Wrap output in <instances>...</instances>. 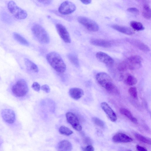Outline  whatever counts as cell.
<instances>
[{
  "instance_id": "ab89813d",
  "label": "cell",
  "mask_w": 151,
  "mask_h": 151,
  "mask_svg": "<svg viewBox=\"0 0 151 151\" xmlns=\"http://www.w3.org/2000/svg\"><path fill=\"white\" fill-rule=\"evenodd\" d=\"M128 151H131L130 150H128Z\"/></svg>"
},
{
  "instance_id": "8992f818",
  "label": "cell",
  "mask_w": 151,
  "mask_h": 151,
  "mask_svg": "<svg viewBox=\"0 0 151 151\" xmlns=\"http://www.w3.org/2000/svg\"><path fill=\"white\" fill-rule=\"evenodd\" d=\"M78 22L90 31L96 32L99 30V26L93 20L84 16H79L77 19Z\"/></svg>"
},
{
  "instance_id": "8d00e7d4",
  "label": "cell",
  "mask_w": 151,
  "mask_h": 151,
  "mask_svg": "<svg viewBox=\"0 0 151 151\" xmlns=\"http://www.w3.org/2000/svg\"><path fill=\"white\" fill-rule=\"evenodd\" d=\"M37 1L39 3L45 5H48L50 4L52 1L51 0H38Z\"/></svg>"
},
{
  "instance_id": "30bf717a",
  "label": "cell",
  "mask_w": 151,
  "mask_h": 151,
  "mask_svg": "<svg viewBox=\"0 0 151 151\" xmlns=\"http://www.w3.org/2000/svg\"><path fill=\"white\" fill-rule=\"evenodd\" d=\"M1 115L4 120L7 123L13 124L16 120L15 113L12 109H3L1 111Z\"/></svg>"
},
{
  "instance_id": "83f0119b",
  "label": "cell",
  "mask_w": 151,
  "mask_h": 151,
  "mask_svg": "<svg viewBox=\"0 0 151 151\" xmlns=\"http://www.w3.org/2000/svg\"><path fill=\"white\" fill-rule=\"evenodd\" d=\"M60 133L66 136H69L73 133V131L68 127L63 126H61L59 129Z\"/></svg>"
},
{
  "instance_id": "ba28073f",
  "label": "cell",
  "mask_w": 151,
  "mask_h": 151,
  "mask_svg": "<svg viewBox=\"0 0 151 151\" xmlns=\"http://www.w3.org/2000/svg\"><path fill=\"white\" fill-rule=\"evenodd\" d=\"M76 9V6L73 3L66 1L60 5L58 8V11L62 14L67 15L72 13Z\"/></svg>"
},
{
  "instance_id": "836d02e7",
  "label": "cell",
  "mask_w": 151,
  "mask_h": 151,
  "mask_svg": "<svg viewBox=\"0 0 151 151\" xmlns=\"http://www.w3.org/2000/svg\"><path fill=\"white\" fill-rule=\"evenodd\" d=\"M41 90L46 93H49L50 91V89L49 86L47 84L42 85L41 87Z\"/></svg>"
},
{
  "instance_id": "ffe728a7",
  "label": "cell",
  "mask_w": 151,
  "mask_h": 151,
  "mask_svg": "<svg viewBox=\"0 0 151 151\" xmlns=\"http://www.w3.org/2000/svg\"><path fill=\"white\" fill-rule=\"evenodd\" d=\"M120 113L126 116L132 122L136 123L137 122V119L133 116L130 111L125 108H122L119 109Z\"/></svg>"
},
{
  "instance_id": "ac0fdd59",
  "label": "cell",
  "mask_w": 151,
  "mask_h": 151,
  "mask_svg": "<svg viewBox=\"0 0 151 151\" xmlns=\"http://www.w3.org/2000/svg\"><path fill=\"white\" fill-rule=\"evenodd\" d=\"M72 149V146L71 143L66 140L61 141L57 146L58 151H71Z\"/></svg>"
},
{
  "instance_id": "d590c367",
  "label": "cell",
  "mask_w": 151,
  "mask_h": 151,
  "mask_svg": "<svg viewBox=\"0 0 151 151\" xmlns=\"http://www.w3.org/2000/svg\"><path fill=\"white\" fill-rule=\"evenodd\" d=\"M136 148L138 151H148L145 147L138 145H136Z\"/></svg>"
},
{
  "instance_id": "484cf974",
  "label": "cell",
  "mask_w": 151,
  "mask_h": 151,
  "mask_svg": "<svg viewBox=\"0 0 151 151\" xmlns=\"http://www.w3.org/2000/svg\"><path fill=\"white\" fill-rule=\"evenodd\" d=\"M134 136L135 138L138 141L148 145L151 144V140L150 138L137 133L134 134Z\"/></svg>"
},
{
  "instance_id": "5bb4252c",
  "label": "cell",
  "mask_w": 151,
  "mask_h": 151,
  "mask_svg": "<svg viewBox=\"0 0 151 151\" xmlns=\"http://www.w3.org/2000/svg\"><path fill=\"white\" fill-rule=\"evenodd\" d=\"M112 141L116 143H128L132 141V139L127 135L121 133L115 134L112 137Z\"/></svg>"
},
{
  "instance_id": "1f68e13d",
  "label": "cell",
  "mask_w": 151,
  "mask_h": 151,
  "mask_svg": "<svg viewBox=\"0 0 151 151\" xmlns=\"http://www.w3.org/2000/svg\"><path fill=\"white\" fill-rule=\"evenodd\" d=\"M32 89L36 91H39L40 88V85L37 82H34L32 86Z\"/></svg>"
},
{
  "instance_id": "e0dca14e",
  "label": "cell",
  "mask_w": 151,
  "mask_h": 151,
  "mask_svg": "<svg viewBox=\"0 0 151 151\" xmlns=\"http://www.w3.org/2000/svg\"><path fill=\"white\" fill-rule=\"evenodd\" d=\"M69 93L70 97L76 100L81 98L84 94L83 90L78 88H70Z\"/></svg>"
},
{
  "instance_id": "5b68a950",
  "label": "cell",
  "mask_w": 151,
  "mask_h": 151,
  "mask_svg": "<svg viewBox=\"0 0 151 151\" xmlns=\"http://www.w3.org/2000/svg\"><path fill=\"white\" fill-rule=\"evenodd\" d=\"M7 6L9 12L16 18L23 19L27 17V14L26 12L19 7L14 1H9Z\"/></svg>"
},
{
  "instance_id": "4dcf8cb0",
  "label": "cell",
  "mask_w": 151,
  "mask_h": 151,
  "mask_svg": "<svg viewBox=\"0 0 151 151\" xmlns=\"http://www.w3.org/2000/svg\"><path fill=\"white\" fill-rule=\"evenodd\" d=\"M92 120L93 123L97 126L101 127H104V123L100 119L96 117H93L92 118Z\"/></svg>"
},
{
  "instance_id": "f1b7e54d",
  "label": "cell",
  "mask_w": 151,
  "mask_h": 151,
  "mask_svg": "<svg viewBox=\"0 0 151 151\" xmlns=\"http://www.w3.org/2000/svg\"><path fill=\"white\" fill-rule=\"evenodd\" d=\"M128 92L129 95L133 98L137 99L138 98L137 91V88L134 87L130 88Z\"/></svg>"
},
{
  "instance_id": "603a6c76",
  "label": "cell",
  "mask_w": 151,
  "mask_h": 151,
  "mask_svg": "<svg viewBox=\"0 0 151 151\" xmlns=\"http://www.w3.org/2000/svg\"><path fill=\"white\" fill-rule=\"evenodd\" d=\"M14 39L21 44L28 46L29 44L28 41L22 36L17 32H14L13 34Z\"/></svg>"
},
{
  "instance_id": "6da1fadb",
  "label": "cell",
  "mask_w": 151,
  "mask_h": 151,
  "mask_svg": "<svg viewBox=\"0 0 151 151\" xmlns=\"http://www.w3.org/2000/svg\"><path fill=\"white\" fill-rule=\"evenodd\" d=\"M98 83L109 92L114 94L119 93L117 88L113 83L110 76L105 72H100L96 76Z\"/></svg>"
},
{
  "instance_id": "f35d334b",
  "label": "cell",
  "mask_w": 151,
  "mask_h": 151,
  "mask_svg": "<svg viewBox=\"0 0 151 151\" xmlns=\"http://www.w3.org/2000/svg\"><path fill=\"white\" fill-rule=\"evenodd\" d=\"M84 141L85 143L87 144L90 143L91 142L90 139L88 137L85 138L84 139Z\"/></svg>"
},
{
  "instance_id": "7402d4cb",
  "label": "cell",
  "mask_w": 151,
  "mask_h": 151,
  "mask_svg": "<svg viewBox=\"0 0 151 151\" xmlns=\"http://www.w3.org/2000/svg\"><path fill=\"white\" fill-rule=\"evenodd\" d=\"M151 9L149 5L145 3L143 5L142 15L145 19H151Z\"/></svg>"
},
{
  "instance_id": "4fadbf2b",
  "label": "cell",
  "mask_w": 151,
  "mask_h": 151,
  "mask_svg": "<svg viewBox=\"0 0 151 151\" xmlns=\"http://www.w3.org/2000/svg\"><path fill=\"white\" fill-rule=\"evenodd\" d=\"M96 58L100 61L108 65H112L114 63V60L106 53L99 52L96 55Z\"/></svg>"
},
{
  "instance_id": "d6a6232c",
  "label": "cell",
  "mask_w": 151,
  "mask_h": 151,
  "mask_svg": "<svg viewBox=\"0 0 151 151\" xmlns=\"http://www.w3.org/2000/svg\"><path fill=\"white\" fill-rule=\"evenodd\" d=\"M127 11L132 13L135 14H138L139 11L138 9L135 7H130L127 9Z\"/></svg>"
},
{
  "instance_id": "d6986e66",
  "label": "cell",
  "mask_w": 151,
  "mask_h": 151,
  "mask_svg": "<svg viewBox=\"0 0 151 151\" xmlns=\"http://www.w3.org/2000/svg\"><path fill=\"white\" fill-rule=\"evenodd\" d=\"M112 27L114 29L127 35H131L134 33V32L132 29L127 27L117 24H114Z\"/></svg>"
},
{
  "instance_id": "cb8c5ba5",
  "label": "cell",
  "mask_w": 151,
  "mask_h": 151,
  "mask_svg": "<svg viewBox=\"0 0 151 151\" xmlns=\"http://www.w3.org/2000/svg\"><path fill=\"white\" fill-rule=\"evenodd\" d=\"M67 57L70 62L76 67L79 66V60L77 56L74 54L70 53L67 54Z\"/></svg>"
},
{
  "instance_id": "4316f807",
  "label": "cell",
  "mask_w": 151,
  "mask_h": 151,
  "mask_svg": "<svg viewBox=\"0 0 151 151\" xmlns=\"http://www.w3.org/2000/svg\"><path fill=\"white\" fill-rule=\"evenodd\" d=\"M125 82L128 85L132 86L135 85L137 82L136 78L134 76L129 75L126 78Z\"/></svg>"
},
{
  "instance_id": "7a4b0ae2",
  "label": "cell",
  "mask_w": 151,
  "mask_h": 151,
  "mask_svg": "<svg viewBox=\"0 0 151 151\" xmlns=\"http://www.w3.org/2000/svg\"><path fill=\"white\" fill-rule=\"evenodd\" d=\"M46 59L50 65L56 72L60 73H64L66 66L61 57L58 53L52 52L46 55Z\"/></svg>"
},
{
  "instance_id": "2e32d148",
  "label": "cell",
  "mask_w": 151,
  "mask_h": 151,
  "mask_svg": "<svg viewBox=\"0 0 151 151\" xmlns=\"http://www.w3.org/2000/svg\"><path fill=\"white\" fill-rule=\"evenodd\" d=\"M91 43L94 45L104 47L111 46V43L108 41L100 39L92 38L90 40Z\"/></svg>"
},
{
  "instance_id": "f546056e",
  "label": "cell",
  "mask_w": 151,
  "mask_h": 151,
  "mask_svg": "<svg viewBox=\"0 0 151 151\" xmlns=\"http://www.w3.org/2000/svg\"><path fill=\"white\" fill-rule=\"evenodd\" d=\"M117 68L120 71H124L128 68L127 66L125 61H124L120 63L118 65Z\"/></svg>"
},
{
  "instance_id": "7c38bea8",
  "label": "cell",
  "mask_w": 151,
  "mask_h": 151,
  "mask_svg": "<svg viewBox=\"0 0 151 151\" xmlns=\"http://www.w3.org/2000/svg\"><path fill=\"white\" fill-rule=\"evenodd\" d=\"M101 106L111 121L112 122L116 121L117 117L116 114L106 102H102L101 104Z\"/></svg>"
},
{
  "instance_id": "e575fe53",
  "label": "cell",
  "mask_w": 151,
  "mask_h": 151,
  "mask_svg": "<svg viewBox=\"0 0 151 151\" xmlns=\"http://www.w3.org/2000/svg\"><path fill=\"white\" fill-rule=\"evenodd\" d=\"M82 149L83 151H94L93 147L90 145H89L85 147H83Z\"/></svg>"
},
{
  "instance_id": "8fae6325",
  "label": "cell",
  "mask_w": 151,
  "mask_h": 151,
  "mask_svg": "<svg viewBox=\"0 0 151 151\" xmlns=\"http://www.w3.org/2000/svg\"><path fill=\"white\" fill-rule=\"evenodd\" d=\"M56 27L58 34L63 40L65 43H70V35L66 28L60 24H57Z\"/></svg>"
},
{
  "instance_id": "d4e9b609",
  "label": "cell",
  "mask_w": 151,
  "mask_h": 151,
  "mask_svg": "<svg viewBox=\"0 0 151 151\" xmlns=\"http://www.w3.org/2000/svg\"><path fill=\"white\" fill-rule=\"evenodd\" d=\"M130 25L133 29L137 31L143 30L145 29L142 24L141 23L137 21H132L130 22Z\"/></svg>"
},
{
  "instance_id": "3957f363",
  "label": "cell",
  "mask_w": 151,
  "mask_h": 151,
  "mask_svg": "<svg viewBox=\"0 0 151 151\" xmlns=\"http://www.w3.org/2000/svg\"><path fill=\"white\" fill-rule=\"evenodd\" d=\"M32 31L35 37L40 42L47 44L50 42V38L47 33L40 25L38 24L34 25Z\"/></svg>"
},
{
  "instance_id": "9a60e30c",
  "label": "cell",
  "mask_w": 151,
  "mask_h": 151,
  "mask_svg": "<svg viewBox=\"0 0 151 151\" xmlns=\"http://www.w3.org/2000/svg\"><path fill=\"white\" fill-rule=\"evenodd\" d=\"M128 42L144 52H148L150 49L148 46L139 40L137 39L129 38L127 40Z\"/></svg>"
},
{
  "instance_id": "9c48e42d",
  "label": "cell",
  "mask_w": 151,
  "mask_h": 151,
  "mask_svg": "<svg viewBox=\"0 0 151 151\" xmlns=\"http://www.w3.org/2000/svg\"><path fill=\"white\" fill-rule=\"evenodd\" d=\"M66 116L67 122L74 129L78 131L82 130V128L80 124L78 119L75 114L71 112H69L66 114Z\"/></svg>"
},
{
  "instance_id": "277c9868",
  "label": "cell",
  "mask_w": 151,
  "mask_h": 151,
  "mask_svg": "<svg viewBox=\"0 0 151 151\" xmlns=\"http://www.w3.org/2000/svg\"><path fill=\"white\" fill-rule=\"evenodd\" d=\"M13 95L17 97H22L25 96L28 91L27 83L24 79L18 80L11 88Z\"/></svg>"
},
{
  "instance_id": "44dd1931",
  "label": "cell",
  "mask_w": 151,
  "mask_h": 151,
  "mask_svg": "<svg viewBox=\"0 0 151 151\" xmlns=\"http://www.w3.org/2000/svg\"><path fill=\"white\" fill-rule=\"evenodd\" d=\"M25 64L27 69L35 73L38 71V68L37 66L32 61L27 58L24 59Z\"/></svg>"
},
{
  "instance_id": "74e56055",
  "label": "cell",
  "mask_w": 151,
  "mask_h": 151,
  "mask_svg": "<svg viewBox=\"0 0 151 151\" xmlns=\"http://www.w3.org/2000/svg\"><path fill=\"white\" fill-rule=\"evenodd\" d=\"M81 1L82 3L85 4H89L91 2V1L90 0H82Z\"/></svg>"
},
{
  "instance_id": "52a82bcc",
  "label": "cell",
  "mask_w": 151,
  "mask_h": 151,
  "mask_svg": "<svg viewBox=\"0 0 151 151\" xmlns=\"http://www.w3.org/2000/svg\"><path fill=\"white\" fill-rule=\"evenodd\" d=\"M142 59L139 56L134 55L128 58L125 61L128 68L130 70H135L139 68L141 65Z\"/></svg>"
}]
</instances>
